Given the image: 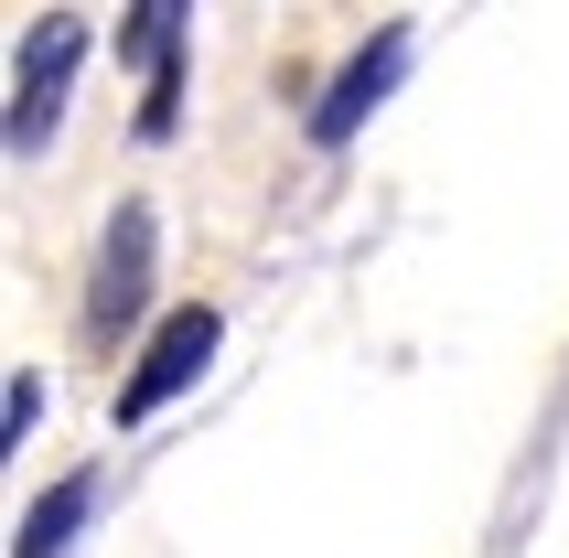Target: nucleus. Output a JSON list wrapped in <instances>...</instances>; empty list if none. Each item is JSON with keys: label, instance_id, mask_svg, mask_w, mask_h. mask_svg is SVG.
<instances>
[{"label": "nucleus", "instance_id": "1", "mask_svg": "<svg viewBox=\"0 0 569 558\" xmlns=\"http://www.w3.org/2000/svg\"><path fill=\"white\" fill-rule=\"evenodd\" d=\"M216 343H226V322H216L204 301H183V311H172V322L151 333V355L129 366V387H119V419H161V408L183 398L193 376L216 366Z\"/></svg>", "mask_w": 569, "mask_h": 558}, {"label": "nucleus", "instance_id": "2", "mask_svg": "<svg viewBox=\"0 0 569 558\" xmlns=\"http://www.w3.org/2000/svg\"><path fill=\"white\" fill-rule=\"evenodd\" d=\"M87 64V22L76 11H54V22L32 32L22 76H11V151H43L54 140V108H64V76Z\"/></svg>", "mask_w": 569, "mask_h": 558}, {"label": "nucleus", "instance_id": "3", "mask_svg": "<svg viewBox=\"0 0 569 558\" xmlns=\"http://www.w3.org/2000/svg\"><path fill=\"white\" fill-rule=\"evenodd\" d=\"M398 64H409V22H387L377 43H366V54H355L345 76H333V87H322V108H312V140H322V151H345L355 129H366V119L387 108V87H398Z\"/></svg>", "mask_w": 569, "mask_h": 558}, {"label": "nucleus", "instance_id": "4", "mask_svg": "<svg viewBox=\"0 0 569 558\" xmlns=\"http://www.w3.org/2000/svg\"><path fill=\"white\" fill-rule=\"evenodd\" d=\"M140 301H151V216H140V205H119L108 248H97V290H87V322H97V333H119V322H140Z\"/></svg>", "mask_w": 569, "mask_h": 558}, {"label": "nucleus", "instance_id": "5", "mask_svg": "<svg viewBox=\"0 0 569 558\" xmlns=\"http://www.w3.org/2000/svg\"><path fill=\"white\" fill-rule=\"evenodd\" d=\"M129 54L151 64V108H140V129H172V108H183V11H172V0H140V11H129Z\"/></svg>", "mask_w": 569, "mask_h": 558}, {"label": "nucleus", "instance_id": "6", "mask_svg": "<svg viewBox=\"0 0 569 558\" xmlns=\"http://www.w3.org/2000/svg\"><path fill=\"white\" fill-rule=\"evenodd\" d=\"M87 505H97V472H64L54 495L22 516V537H11V558H64L76 548V527H87Z\"/></svg>", "mask_w": 569, "mask_h": 558}, {"label": "nucleus", "instance_id": "7", "mask_svg": "<svg viewBox=\"0 0 569 558\" xmlns=\"http://www.w3.org/2000/svg\"><path fill=\"white\" fill-rule=\"evenodd\" d=\"M32 419H43V387H32V376H11V408H0V430H11V451H22V430Z\"/></svg>", "mask_w": 569, "mask_h": 558}]
</instances>
